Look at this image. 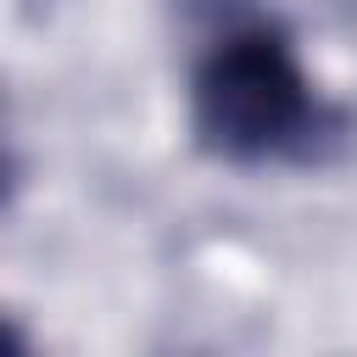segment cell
Returning <instances> with one entry per match:
<instances>
[{"label": "cell", "instance_id": "obj_1", "mask_svg": "<svg viewBox=\"0 0 357 357\" xmlns=\"http://www.w3.org/2000/svg\"><path fill=\"white\" fill-rule=\"evenodd\" d=\"M184 123L206 162L245 173L318 167L351 134L346 106L312 84L296 33L257 6H218L201 28L184 73Z\"/></svg>", "mask_w": 357, "mask_h": 357}]
</instances>
